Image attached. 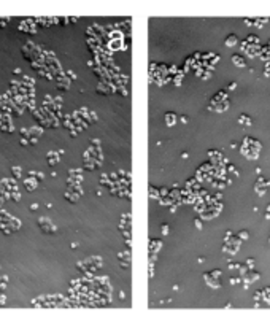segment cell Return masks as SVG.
Masks as SVG:
<instances>
[{"instance_id": "obj_1", "label": "cell", "mask_w": 270, "mask_h": 313, "mask_svg": "<svg viewBox=\"0 0 270 313\" xmlns=\"http://www.w3.org/2000/svg\"><path fill=\"white\" fill-rule=\"evenodd\" d=\"M232 62L237 65V67H245V59H243L240 54H234L232 56Z\"/></svg>"}, {"instance_id": "obj_2", "label": "cell", "mask_w": 270, "mask_h": 313, "mask_svg": "<svg viewBox=\"0 0 270 313\" xmlns=\"http://www.w3.org/2000/svg\"><path fill=\"white\" fill-rule=\"evenodd\" d=\"M164 118H165V123L169 124V126H173V124L176 123V114L175 113H167Z\"/></svg>"}, {"instance_id": "obj_3", "label": "cell", "mask_w": 270, "mask_h": 313, "mask_svg": "<svg viewBox=\"0 0 270 313\" xmlns=\"http://www.w3.org/2000/svg\"><path fill=\"white\" fill-rule=\"evenodd\" d=\"M237 45V35H231V37L226 38V46H235Z\"/></svg>"}, {"instance_id": "obj_4", "label": "cell", "mask_w": 270, "mask_h": 313, "mask_svg": "<svg viewBox=\"0 0 270 313\" xmlns=\"http://www.w3.org/2000/svg\"><path fill=\"white\" fill-rule=\"evenodd\" d=\"M240 123H242V124L249 126V124H251V119H249L248 116H240Z\"/></svg>"}, {"instance_id": "obj_5", "label": "cell", "mask_w": 270, "mask_h": 313, "mask_svg": "<svg viewBox=\"0 0 270 313\" xmlns=\"http://www.w3.org/2000/svg\"><path fill=\"white\" fill-rule=\"evenodd\" d=\"M238 237L245 240V239H248V232H246V230H245V232H240V234H238Z\"/></svg>"}, {"instance_id": "obj_6", "label": "cell", "mask_w": 270, "mask_h": 313, "mask_svg": "<svg viewBox=\"0 0 270 313\" xmlns=\"http://www.w3.org/2000/svg\"><path fill=\"white\" fill-rule=\"evenodd\" d=\"M267 216H270V208H269V207H267Z\"/></svg>"}]
</instances>
